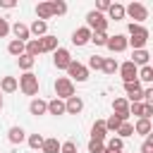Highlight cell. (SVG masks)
I'll return each mask as SVG.
<instances>
[{"instance_id": "1", "label": "cell", "mask_w": 153, "mask_h": 153, "mask_svg": "<svg viewBox=\"0 0 153 153\" xmlns=\"http://www.w3.org/2000/svg\"><path fill=\"white\" fill-rule=\"evenodd\" d=\"M127 31H129V38H127V45H131L134 50H143L146 48V43H148V29L143 26V24H129L127 26Z\"/></svg>"}, {"instance_id": "2", "label": "cell", "mask_w": 153, "mask_h": 153, "mask_svg": "<svg viewBox=\"0 0 153 153\" xmlns=\"http://www.w3.org/2000/svg\"><path fill=\"white\" fill-rule=\"evenodd\" d=\"M17 86H19V91L24 93V96H36L38 93V76L33 74V72H24L19 79H17Z\"/></svg>"}, {"instance_id": "3", "label": "cell", "mask_w": 153, "mask_h": 153, "mask_svg": "<svg viewBox=\"0 0 153 153\" xmlns=\"http://www.w3.org/2000/svg\"><path fill=\"white\" fill-rule=\"evenodd\" d=\"M86 29H88L91 33H96V31H108V17L100 14V12H96V10H91V12L86 14Z\"/></svg>"}, {"instance_id": "4", "label": "cell", "mask_w": 153, "mask_h": 153, "mask_svg": "<svg viewBox=\"0 0 153 153\" xmlns=\"http://www.w3.org/2000/svg\"><path fill=\"white\" fill-rule=\"evenodd\" d=\"M124 17H131L134 24H143V22L148 19V10H146L143 2H129V5L124 7Z\"/></svg>"}, {"instance_id": "5", "label": "cell", "mask_w": 153, "mask_h": 153, "mask_svg": "<svg viewBox=\"0 0 153 153\" xmlns=\"http://www.w3.org/2000/svg\"><path fill=\"white\" fill-rule=\"evenodd\" d=\"M67 79L74 84V81H79V84H84L86 79H88V69H86V65H81V62H76V60H72L69 62V67H67Z\"/></svg>"}, {"instance_id": "6", "label": "cell", "mask_w": 153, "mask_h": 153, "mask_svg": "<svg viewBox=\"0 0 153 153\" xmlns=\"http://www.w3.org/2000/svg\"><path fill=\"white\" fill-rule=\"evenodd\" d=\"M72 96H74V84H72L67 76H57V79H55V98L67 100V98H72Z\"/></svg>"}, {"instance_id": "7", "label": "cell", "mask_w": 153, "mask_h": 153, "mask_svg": "<svg viewBox=\"0 0 153 153\" xmlns=\"http://www.w3.org/2000/svg\"><path fill=\"white\" fill-rule=\"evenodd\" d=\"M72 60H74V57H72V53H69L67 48H57V50L53 53V65H55L57 69H67Z\"/></svg>"}, {"instance_id": "8", "label": "cell", "mask_w": 153, "mask_h": 153, "mask_svg": "<svg viewBox=\"0 0 153 153\" xmlns=\"http://www.w3.org/2000/svg\"><path fill=\"white\" fill-rule=\"evenodd\" d=\"M105 48H108L110 53H122V50H127V48H129V45H127V36H122V33L108 36V43H105Z\"/></svg>"}, {"instance_id": "9", "label": "cell", "mask_w": 153, "mask_h": 153, "mask_svg": "<svg viewBox=\"0 0 153 153\" xmlns=\"http://www.w3.org/2000/svg\"><path fill=\"white\" fill-rule=\"evenodd\" d=\"M117 72H120L122 81L127 84V81H134V79H136V74H139V67H136L131 60H127V62H122V65L117 67Z\"/></svg>"}, {"instance_id": "10", "label": "cell", "mask_w": 153, "mask_h": 153, "mask_svg": "<svg viewBox=\"0 0 153 153\" xmlns=\"http://www.w3.org/2000/svg\"><path fill=\"white\" fill-rule=\"evenodd\" d=\"M72 43H74L76 48H81V45L91 43V31H88L86 26H79V29H74V33H72Z\"/></svg>"}, {"instance_id": "11", "label": "cell", "mask_w": 153, "mask_h": 153, "mask_svg": "<svg viewBox=\"0 0 153 153\" xmlns=\"http://www.w3.org/2000/svg\"><path fill=\"white\" fill-rule=\"evenodd\" d=\"M105 139H108L105 122H103V120H96L93 127H91V141H100V143H105Z\"/></svg>"}, {"instance_id": "12", "label": "cell", "mask_w": 153, "mask_h": 153, "mask_svg": "<svg viewBox=\"0 0 153 153\" xmlns=\"http://www.w3.org/2000/svg\"><path fill=\"white\" fill-rule=\"evenodd\" d=\"M10 31L14 33V41H22V43H26V41L31 38V33H29V26H26V24H22V22H14V24L10 26Z\"/></svg>"}, {"instance_id": "13", "label": "cell", "mask_w": 153, "mask_h": 153, "mask_svg": "<svg viewBox=\"0 0 153 153\" xmlns=\"http://www.w3.org/2000/svg\"><path fill=\"white\" fill-rule=\"evenodd\" d=\"M81 110H84V100L79 96H72L65 100V115H79Z\"/></svg>"}, {"instance_id": "14", "label": "cell", "mask_w": 153, "mask_h": 153, "mask_svg": "<svg viewBox=\"0 0 153 153\" xmlns=\"http://www.w3.org/2000/svg\"><path fill=\"white\" fill-rule=\"evenodd\" d=\"M29 112H31L33 117L48 115V100H43V98H33V100L29 103Z\"/></svg>"}, {"instance_id": "15", "label": "cell", "mask_w": 153, "mask_h": 153, "mask_svg": "<svg viewBox=\"0 0 153 153\" xmlns=\"http://www.w3.org/2000/svg\"><path fill=\"white\" fill-rule=\"evenodd\" d=\"M38 43H41V50L43 53H55L60 45H57V36H50V33H45L43 38H38Z\"/></svg>"}, {"instance_id": "16", "label": "cell", "mask_w": 153, "mask_h": 153, "mask_svg": "<svg viewBox=\"0 0 153 153\" xmlns=\"http://www.w3.org/2000/svg\"><path fill=\"white\" fill-rule=\"evenodd\" d=\"M131 127H134V134H141V136H151V129H153L151 120H143V117H139Z\"/></svg>"}, {"instance_id": "17", "label": "cell", "mask_w": 153, "mask_h": 153, "mask_svg": "<svg viewBox=\"0 0 153 153\" xmlns=\"http://www.w3.org/2000/svg\"><path fill=\"white\" fill-rule=\"evenodd\" d=\"M29 33L36 36V38H43L48 33V22H41V19H33V24L29 26Z\"/></svg>"}, {"instance_id": "18", "label": "cell", "mask_w": 153, "mask_h": 153, "mask_svg": "<svg viewBox=\"0 0 153 153\" xmlns=\"http://www.w3.org/2000/svg\"><path fill=\"white\" fill-rule=\"evenodd\" d=\"M17 86V76H2L0 79V93H14Z\"/></svg>"}, {"instance_id": "19", "label": "cell", "mask_w": 153, "mask_h": 153, "mask_svg": "<svg viewBox=\"0 0 153 153\" xmlns=\"http://www.w3.org/2000/svg\"><path fill=\"white\" fill-rule=\"evenodd\" d=\"M48 115H55V117L65 115V100H60V98L48 100Z\"/></svg>"}, {"instance_id": "20", "label": "cell", "mask_w": 153, "mask_h": 153, "mask_svg": "<svg viewBox=\"0 0 153 153\" xmlns=\"http://www.w3.org/2000/svg\"><path fill=\"white\" fill-rule=\"evenodd\" d=\"M41 153H60V141H57L55 136H48V139H43Z\"/></svg>"}, {"instance_id": "21", "label": "cell", "mask_w": 153, "mask_h": 153, "mask_svg": "<svg viewBox=\"0 0 153 153\" xmlns=\"http://www.w3.org/2000/svg\"><path fill=\"white\" fill-rule=\"evenodd\" d=\"M148 60H151V55H148L146 48H143V50H134V55H131V62H134L136 67H146Z\"/></svg>"}, {"instance_id": "22", "label": "cell", "mask_w": 153, "mask_h": 153, "mask_svg": "<svg viewBox=\"0 0 153 153\" xmlns=\"http://www.w3.org/2000/svg\"><path fill=\"white\" fill-rule=\"evenodd\" d=\"M7 139H10V143H22V141L26 139V131H24L22 127H10Z\"/></svg>"}, {"instance_id": "23", "label": "cell", "mask_w": 153, "mask_h": 153, "mask_svg": "<svg viewBox=\"0 0 153 153\" xmlns=\"http://www.w3.org/2000/svg\"><path fill=\"white\" fill-rule=\"evenodd\" d=\"M108 17L115 19V22H117V19H124V5H122V2H112V5L108 7Z\"/></svg>"}, {"instance_id": "24", "label": "cell", "mask_w": 153, "mask_h": 153, "mask_svg": "<svg viewBox=\"0 0 153 153\" xmlns=\"http://www.w3.org/2000/svg\"><path fill=\"white\" fill-rule=\"evenodd\" d=\"M105 151H108V153H115V151H124V141H122L120 136H110V139L105 141Z\"/></svg>"}, {"instance_id": "25", "label": "cell", "mask_w": 153, "mask_h": 153, "mask_svg": "<svg viewBox=\"0 0 153 153\" xmlns=\"http://www.w3.org/2000/svg\"><path fill=\"white\" fill-rule=\"evenodd\" d=\"M48 5H50L53 17H62V14H67V2H65V0H53V2H48Z\"/></svg>"}, {"instance_id": "26", "label": "cell", "mask_w": 153, "mask_h": 153, "mask_svg": "<svg viewBox=\"0 0 153 153\" xmlns=\"http://www.w3.org/2000/svg\"><path fill=\"white\" fill-rule=\"evenodd\" d=\"M36 17H38L41 22L50 19V17H53V12H50V5H48V2H38V5H36Z\"/></svg>"}, {"instance_id": "27", "label": "cell", "mask_w": 153, "mask_h": 153, "mask_svg": "<svg viewBox=\"0 0 153 153\" xmlns=\"http://www.w3.org/2000/svg\"><path fill=\"white\" fill-rule=\"evenodd\" d=\"M7 53H10L12 57H19V55H24V43H22V41H14V38H12V41L7 43Z\"/></svg>"}, {"instance_id": "28", "label": "cell", "mask_w": 153, "mask_h": 153, "mask_svg": "<svg viewBox=\"0 0 153 153\" xmlns=\"http://www.w3.org/2000/svg\"><path fill=\"white\" fill-rule=\"evenodd\" d=\"M17 65H19V69H24V72H31V67L36 65V60H33V57H29V55L24 53V55H19V57H17Z\"/></svg>"}, {"instance_id": "29", "label": "cell", "mask_w": 153, "mask_h": 153, "mask_svg": "<svg viewBox=\"0 0 153 153\" xmlns=\"http://www.w3.org/2000/svg\"><path fill=\"white\" fill-rule=\"evenodd\" d=\"M136 79H139V81H146V84H151V81H153V67H151V65L141 67V69H139V74H136Z\"/></svg>"}, {"instance_id": "30", "label": "cell", "mask_w": 153, "mask_h": 153, "mask_svg": "<svg viewBox=\"0 0 153 153\" xmlns=\"http://www.w3.org/2000/svg\"><path fill=\"white\" fill-rule=\"evenodd\" d=\"M124 91H127V98H131V96L141 93V81H139V79H134V81H127V84H124Z\"/></svg>"}, {"instance_id": "31", "label": "cell", "mask_w": 153, "mask_h": 153, "mask_svg": "<svg viewBox=\"0 0 153 153\" xmlns=\"http://www.w3.org/2000/svg\"><path fill=\"white\" fill-rule=\"evenodd\" d=\"M103 122H105V129H108V131H117V129L122 127V120H120V117H117L115 112H112V115H110L108 120H103Z\"/></svg>"}, {"instance_id": "32", "label": "cell", "mask_w": 153, "mask_h": 153, "mask_svg": "<svg viewBox=\"0 0 153 153\" xmlns=\"http://www.w3.org/2000/svg\"><path fill=\"white\" fill-rule=\"evenodd\" d=\"M26 143H29L31 151H41V146H43V136H41V134H29V136H26Z\"/></svg>"}, {"instance_id": "33", "label": "cell", "mask_w": 153, "mask_h": 153, "mask_svg": "<svg viewBox=\"0 0 153 153\" xmlns=\"http://www.w3.org/2000/svg\"><path fill=\"white\" fill-rule=\"evenodd\" d=\"M117 67H120V65H117L115 57H103V72H105V74H115Z\"/></svg>"}, {"instance_id": "34", "label": "cell", "mask_w": 153, "mask_h": 153, "mask_svg": "<svg viewBox=\"0 0 153 153\" xmlns=\"http://www.w3.org/2000/svg\"><path fill=\"white\" fill-rule=\"evenodd\" d=\"M91 43H93V45H105V43H108V31H96V33H91Z\"/></svg>"}, {"instance_id": "35", "label": "cell", "mask_w": 153, "mask_h": 153, "mask_svg": "<svg viewBox=\"0 0 153 153\" xmlns=\"http://www.w3.org/2000/svg\"><path fill=\"white\" fill-rule=\"evenodd\" d=\"M115 134H117V136H120V139H122V141H124V139H127V136H131V134H134V127H131V124H129V122H122V127H120V129H117V131H115Z\"/></svg>"}, {"instance_id": "36", "label": "cell", "mask_w": 153, "mask_h": 153, "mask_svg": "<svg viewBox=\"0 0 153 153\" xmlns=\"http://www.w3.org/2000/svg\"><path fill=\"white\" fill-rule=\"evenodd\" d=\"M86 69H103V57H100V55H91Z\"/></svg>"}, {"instance_id": "37", "label": "cell", "mask_w": 153, "mask_h": 153, "mask_svg": "<svg viewBox=\"0 0 153 153\" xmlns=\"http://www.w3.org/2000/svg\"><path fill=\"white\" fill-rule=\"evenodd\" d=\"M129 115H134L136 120L143 117V103H129Z\"/></svg>"}, {"instance_id": "38", "label": "cell", "mask_w": 153, "mask_h": 153, "mask_svg": "<svg viewBox=\"0 0 153 153\" xmlns=\"http://www.w3.org/2000/svg\"><path fill=\"white\" fill-rule=\"evenodd\" d=\"M88 153H108V151H105V143H100V141H88Z\"/></svg>"}, {"instance_id": "39", "label": "cell", "mask_w": 153, "mask_h": 153, "mask_svg": "<svg viewBox=\"0 0 153 153\" xmlns=\"http://www.w3.org/2000/svg\"><path fill=\"white\" fill-rule=\"evenodd\" d=\"M60 153H76V143H74V141H65V143H60Z\"/></svg>"}, {"instance_id": "40", "label": "cell", "mask_w": 153, "mask_h": 153, "mask_svg": "<svg viewBox=\"0 0 153 153\" xmlns=\"http://www.w3.org/2000/svg\"><path fill=\"white\" fill-rule=\"evenodd\" d=\"M141 153H153V136H146V141L141 143Z\"/></svg>"}, {"instance_id": "41", "label": "cell", "mask_w": 153, "mask_h": 153, "mask_svg": "<svg viewBox=\"0 0 153 153\" xmlns=\"http://www.w3.org/2000/svg\"><path fill=\"white\" fill-rule=\"evenodd\" d=\"M110 5H112L110 0H98V2H96V12H100V14H103V12H108V7H110Z\"/></svg>"}, {"instance_id": "42", "label": "cell", "mask_w": 153, "mask_h": 153, "mask_svg": "<svg viewBox=\"0 0 153 153\" xmlns=\"http://www.w3.org/2000/svg\"><path fill=\"white\" fill-rule=\"evenodd\" d=\"M7 33H10V24H7L5 17H0V38H5Z\"/></svg>"}, {"instance_id": "43", "label": "cell", "mask_w": 153, "mask_h": 153, "mask_svg": "<svg viewBox=\"0 0 153 153\" xmlns=\"http://www.w3.org/2000/svg\"><path fill=\"white\" fill-rule=\"evenodd\" d=\"M153 117V103H143V120Z\"/></svg>"}, {"instance_id": "44", "label": "cell", "mask_w": 153, "mask_h": 153, "mask_svg": "<svg viewBox=\"0 0 153 153\" xmlns=\"http://www.w3.org/2000/svg\"><path fill=\"white\" fill-rule=\"evenodd\" d=\"M14 5H17L14 0H0V7H5V10H12Z\"/></svg>"}, {"instance_id": "45", "label": "cell", "mask_w": 153, "mask_h": 153, "mask_svg": "<svg viewBox=\"0 0 153 153\" xmlns=\"http://www.w3.org/2000/svg\"><path fill=\"white\" fill-rule=\"evenodd\" d=\"M0 110H2V93H0Z\"/></svg>"}, {"instance_id": "46", "label": "cell", "mask_w": 153, "mask_h": 153, "mask_svg": "<svg viewBox=\"0 0 153 153\" xmlns=\"http://www.w3.org/2000/svg\"><path fill=\"white\" fill-rule=\"evenodd\" d=\"M115 153H124V151H115Z\"/></svg>"}]
</instances>
